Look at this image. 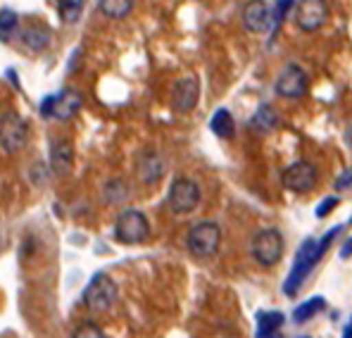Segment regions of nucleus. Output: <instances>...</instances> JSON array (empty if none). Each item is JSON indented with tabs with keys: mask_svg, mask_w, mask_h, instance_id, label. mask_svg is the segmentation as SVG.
<instances>
[{
	"mask_svg": "<svg viewBox=\"0 0 352 338\" xmlns=\"http://www.w3.org/2000/svg\"><path fill=\"white\" fill-rule=\"evenodd\" d=\"M84 3L86 0H58V10L62 22L67 24H76L81 19V12H84Z\"/></svg>",
	"mask_w": 352,
	"mask_h": 338,
	"instance_id": "nucleus-21",
	"label": "nucleus"
},
{
	"mask_svg": "<svg viewBox=\"0 0 352 338\" xmlns=\"http://www.w3.org/2000/svg\"><path fill=\"white\" fill-rule=\"evenodd\" d=\"M164 176V160L157 153H146L138 162V179L143 184H157Z\"/></svg>",
	"mask_w": 352,
	"mask_h": 338,
	"instance_id": "nucleus-15",
	"label": "nucleus"
},
{
	"mask_svg": "<svg viewBox=\"0 0 352 338\" xmlns=\"http://www.w3.org/2000/svg\"><path fill=\"white\" fill-rule=\"evenodd\" d=\"M345 338H352V329H348V331H345Z\"/></svg>",
	"mask_w": 352,
	"mask_h": 338,
	"instance_id": "nucleus-30",
	"label": "nucleus"
},
{
	"mask_svg": "<svg viewBox=\"0 0 352 338\" xmlns=\"http://www.w3.org/2000/svg\"><path fill=\"white\" fill-rule=\"evenodd\" d=\"M115 236H117V241L126 243V246L143 243L150 236L148 217L143 215L141 210H124L122 215L117 217Z\"/></svg>",
	"mask_w": 352,
	"mask_h": 338,
	"instance_id": "nucleus-3",
	"label": "nucleus"
},
{
	"mask_svg": "<svg viewBox=\"0 0 352 338\" xmlns=\"http://www.w3.org/2000/svg\"><path fill=\"white\" fill-rule=\"evenodd\" d=\"M200 98V84L195 76H184L172 88V107L176 112H190L198 105Z\"/></svg>",
	"mask_w": 352,
	"mask_h": 338,
	"instance_id": "nucleus-11",
	"label": "nucleus"
},
{
	"mask_svg": "<svg viewBox=\"0 0 352 338\" xmlns=\"http://www.w3.org/2000/svg\"><path fill=\"white\" fill-rule=\"evenodd\" d=\"M22 41H24V45H27L29 50L38 53V50L48 48V43H50V31L45 29V27H41V24H29V27L22 31Z\"/></svg>",
	"mask_w": 352,
	"mask_h": 338,
	"instance_id": "nucleus-16",
	"label": "nucleus"
},
{
	"mask_svg": "<svg viewBox=\"0 0 352 338\" xmlns=\"http://www.w3.org/2000/svg\"><path fill=\"white\" fill-rule=\"evenodd\" d=\"M74 165V148L69 138H55L50 145V169L58 176H67Z\"/></svg>",
	"mask_w": 352,
	"mask_h": 338,
	"instance_id": "nucleus-13",
	"label": "nucleus"
},
{
	"mask_svg": "<svg viewBox=\"0 0 352 338\" xmlns=\"http://www.w3.org/2000/svg\"><path fill=\"white\" fill-rule=\"evenodd\" d=\"M19 17L12 12V10H0V39L8 41L10 36L17 31Z\"/></svg>",
	"mask_w": 352,
	"mask_h": 338,
	"instance_id": "nucleus-23",
	"label": "nucleus"
},
{
	"mask_svg": "<svg viewBox=\"0 0 352 338\" xmlns=\"http://www.w3.org/2000/svg\"><path fill=\"white\" fill-rule=\"evenodd\" d=\"M257 338H281L278 334H257Z\"/></svg>",
	"mask_w": 352,
	"mask_h": 338,
	"instance_id": "nucleus-29",
	"label": "nucleus"
},
{
	"mask_svg": "<svg viewBox=\"0 0 352 338\" xmlns=\"http://www.w3.org/2000/svg\"><path fill=\"white\" fill-rule=\"evenodd\" d=\"M283 236L276 229H264L252 238V257L264 267H272L283 257Z\"/></svg>",
	"mask_w": 352,
	"mask_h": 338,
	"instance_id": "nucleus-8",
	"label": "nucleus"
},
{
	"mask_svg": "<svg viewBox=\"0 0 352 338\" xmlns=\"http://www.w3.org/2000/svg\"><path fill=\"white\" fill-rule=\"evenodd\" d=\"M98 8L107 19H124L133 10V0H98Z\"/></svg>",
	"mask_w": 352,
	"mask_h": 338,
	"instance_id": "nucleus-19",
	"label": "nucleus"
},
{
	"mask_svg": "<svg viewBox=\"0 0 352 338\" xmlns=\"http://www.w3.org/2000/svg\"><path fill=\"white\" fill-rule=\"evenodd\" d=\"M117 300V284L107 274H96L84 291V305L91 312H107Z\"/></svg>",
	"mask_w": 352,
	"mask_h": 338,
	"instance_id": "nucleus-4",
	"label": "nucleus"
},
{
	"mask_svg": "<svg viewBox=\"0 0 352 338\" xmlns=\"http://www.w3.org/2000/svg\"><path fill=\"white\" fill-rule=\"evenodd\" d=\"M326 308V300L324 298H312V300H307V303H302V305H298L295 308V321H307V319H312L314 315H319Z\"/></svg>",
	"mask_w": 352,
	"mask_h": 338,
	"instance_id": "nucleus-22",
	"label": "nucleus"
},
{
	"mask_svg": "<svg viewBox=\"0 0 352 338\" xmlns=\"http://www.w3.org/2000/svg\"><path fill=\"white\" fill-rule=\"evenodd\" d=\"M29 129L27 122L19 117L17 112L8 110L0 114V145H3L8 153H17L27 145Z\"/></svg>",
	"mask_w": 352,
	"mask_h": 338,
	"instance_id": "nucleus-7",
	"label": "nucleus"
},
{
	"mask_svg": "<svg viewBox=\"0 0 352 338\" xmlns=\"http://www.w3.org/2000/svg\"><path fill=\"white\" fill-rule=\"evenodd\" d=\"M338 233H340V226H336L333 231L326 233L322 241L307 238V241L300 246L298 255H295V262H293V267H291V274H288L286 284H283V291H286V295H295V293H298L300 286H302V282L309 277V272L317 267V262L322 260V255L326 253V248H329V241H333Z\"/></svg>",
	"mask_w": 352,
	"mask_h": 338,
	"instance_id": "nucleus-1",
	"label": "nucleus"
},
{
	"mask_svg": "<svg viewBox=\"0 0 352 338\" xmlns=\"http://www.w3.org/2000/svg\"><path fill=\"white\" fill-rule=\"evenodd\" d=\"M283 184H286V189L295 191V193H307L317 184V169H314V165L305 162V160L293 162L291 167H286V171H283Z\"/></svg>",
	"mask_w": 352,
	"mask_h": 338,
	"instance_id": "nucleus-10",
	"label": "nucleus"
},
{
	"mask_svg": "<svg viewBox=\"0 0 352 338\" xmlns=\"http://www.w3.org/2000/svg\"><path fill=\"white\" fill-rule=\"evenodd\" d=\"M283 312H257V334H278Z\"/></svg>",
	"mask_w": 352,
	"mask_h": 338,
	"instance_id": "nucleus-20",
	"label": "nucleus"
},
{
	"mask_svg": "<svg viewBox=\"0 0 352 338\" xmlns=\"http://www.w3.org/2000/svg\"><path fill=\"white\" fill-rule=\"evenodd\" d=\"M72 338H105V334H102V329L98 324H91V321H88V324H81Z\"/></svg>",
	"mask_w": 352,
	"mask_h": 338,
	"instance_id": "nucleus-24",
	"label": "nucleus"
},
{
	"mask_svg": "<svg viewBox=\"0 0 352 338\" xmlns=\"http://www.w3.org/2000/svg\"><path fill=\"white\" fill-rule=\"evenodd\" d=\"M167 202L176 215H188L200 205V186L193 179L179 176V179H174L172 189H169Z\"/></svg>",
	"mask_w": 352,
	"mask_h": 338,
	"instance_id": "nucleus-6",
	"label": "nucleus"
},
{
	"mask_svg": "<svg viewBox=\"0 0 352 338\" xmlns=\"http://www.w3.org/2000/svg\"><path fill=\"white\" fill-rule=\"evenodd\" d=\"M250 127L255 129V131H262V134H269L274 131V129L278 127V114L274 110L272 105H262L260 110L250 117Z\"/></svg>",
	"mask_w": 352,
	"mask_h": 338,
	"instance_id": "nucleus-17",
	"label": "nucleus"
},
{
	"mask_svg": "<svg viewBox=\"0 0 352 338\" xmlns=\"http://www.w3.org/2000/svg\"><path fill=\"white\" fill-rule=\"evenodd\" d=\"M350 186H352V169H348L345 174H340L338 181H336V189L338 191H345V189H350Z\"/></svg>",
	"mask_w": 352,
	"mask_h": 338,
	"instance_id": "nucleus-26",
	"label": "nucleus"
},
{
	"mask_svg": "<svg viewBox=\"0 0 352 338\" xmlns=\"http://www.w3.org/2000/svg\"><path fill=\"white\" fill-rule=\"evenodd\" d=\"M243 24L252 34H262V31L272 29L274 14L269 10V5L264 0H248L245 8H243Z\"/></svg>",
	"mask_w": 352,
	"mask_h": 338,
	"instance_id": "nucleus-12",
	"label": "nucleus"
},
{
	"mask_svg": "<svg viewBox=\"0 0 352 338\" xmlns=\"http://www.w3.org/2000/svg\"><path fill=\"white\" fill-rule=\"evenodd\" d=\"M336 205H338V198H333V196H331V198H326V200L322 202V205L317 207V217H326L331 210H333Z\"/></svg>",
	"mask_w": 352,
	"mask_h": 338,
	"instance_id": "nucleus-25",
	"label": "nucleus"
},
{
	"mask_svg": "<svg viewBox=\"0 0 352 338\" xmlns=\"http://www.w3.org/2000/svg\"><path fill=\"white\" fill-rule=\"evenodd\" d=\"M81 93L74 91V88H65L58 96H53V117L60 119V122H67L72 119L76 112L81 110Z\"/></svg>",
	"mask_w": 352,
	"mask_h": 338,
	"instance_id": "nucleus-14",
	"label": "nucleus"
},
{
	"mask_svg": "<svg viewBox=\"0 0 352 338\" xmlns=\"http://www.w3.org/2000/svg\"><path fill=\"white\" fill-rule=\"evenodd\" d=\"M221 243V229L214 222H198L190 226L188 236H186V246L195 257H212L219 251Z\"/></svg>",
	"mask_w": 352,
	"mask_h": 338,
	"instance_id": "nucleus-2",
	"label": "nucleus"
},
{
	"mask_svg": "<svg viewBox=\"0 0 352 338\" xmlns=\"http://www.w3.org/2000/svg\"><path fill=\"white\" fill-rule=\"evenodd\" d=\"M210 129L214 131V136H219V138H234L236 122H234V117H231L229 110H217L214 117H212V122H210Z\"/></svg>",
	"mask_w": 352,
	"mask_h": 338,
	"instance_id": "nucleus-18",
	"label": "nucleus"
},
{
	"mask_svg": "<svg viewBox=\"0 0 352 338\" xmlns=\"http://www.w3.org/2000/svg\"><path fill=\"white\" fill-rule=\"evenodd\" d=\"M329 19V3L326 0H298L295 3V27L305 34H314Z\"/></svg>",
	"mask_w": 352,
	"mask_h": 338,
	"instance_id": "nucleus-5",
	"label": "nucleus"
},
{
	"mask_svg": "<svg viewBox=\"0 0 352 338\" xmlns=\"http://www.w3.org/2000/svg\"><path fill=\"white\" fill-rule=\"evenodd\" d=\"M345 141H348L352 145V117H350V122H348V131H345Z\"/></svg>",
	"mask_w": 352,
	"mask_h": 338,
	"instance_id": "nucleus-28",
	"label": "nucleus"
},
{
	"mask_svg": "<svg viewBox=\"0 0 352 338\" xmlns=\"http://www.w3.org/2000/svg\"><path fill=\"white\" fill-rule=\"evenodd\" d=\"M274 88H276L278 96L286 98V101H298V98L307 96V91H309L307 72L300 65H286L281 74H278L276 86Z\"/></svg>",
	"mask_w": 352,
	"mask_h": 338,
	"instance_id": "nucleus-9",
	"label": "nucleus"
},
{
	"mask_svg": "<svg viewBox=\"0 0 352 338\" xmlns=\"http://www.w3.org/2000/svg\"><path fill=\"white\" fill-rule=\"evenodd\" d=\"M340 255H343V257H350V255H352V238L343 246V251H340Z\"/></svg>",
	"mask_w": 352,
	"mask_h": 338,
	"instance_id": "nucleus-27",
	"label": "nucleus"
},
{
	"mask_svg": "<svg viewBox=\"0 0 352 338\" xmlns=\"http://www.w3.org/2000/svg\"><path fill=\"white\" fill-rule=\"evenodd\" d=\"M350 329H352V326H350Z\"/></svg>",
	"mask_w": 352,
	"mask_h": 338,
	"instance_id": "nucleus-31",
	"label": "nucleus"
}]
</instances>
